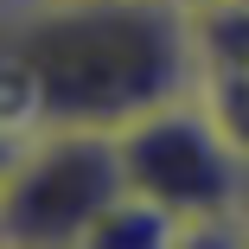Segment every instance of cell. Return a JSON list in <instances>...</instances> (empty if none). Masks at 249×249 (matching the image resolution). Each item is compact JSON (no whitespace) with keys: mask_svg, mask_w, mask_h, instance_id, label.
Masks as SVG:
<instances>
[{"mask_svg":"<svg viewBox=\"0 0 249 249\" xmlns=\"http://www.w3.org/2000/svg\"><path fill=\"white\" fill-rule=\"evenodd\" d=\"M179 7H205V0H179Z\"/></svg>","mask_w":249,"mask_h":249,"instance_id":"277c9868","label":"cell"},{"mask_svg":"<svg viewBox=\"0 0 249 249\" xmlns=\"http://www.w3.org/2000/svg\"><path fill=\"white\" fill-rule=\"evenodd\" d=\"M122 166H128V192L154 198L185 243L249 236V160L230 147V134L211 122L198 96L122 128Z\"/></svg>","mask_w":249,"mask_h":249,"instance_id":"3957f363","label":"cell"},{"mask_svg":"<svg viewBox=\"0 0 249 249\" xmlns=\"http://www.w3.org/2000/svg\"><path fill=\"white\" fill-rule=\"evenodd\" d=\"M7 141L38 128H134L205 83L198 7L179 0H7Z\"/></svg>","mask_w":249,"mask_h":249,"instance_id":"6da1fadb","label":"cell"},{"mask_svg":"<svg viewBox=\"0 0 249 249\" xmlns=\"http://www.w3.org/2000/svg\"><path fill=\"white\" fill-rule=\"evenodd\" d=\"M128 198L122 134L109 128H38L7 141L0 173V243L7 249H77Z\"/></svg>","mask_w":249,"mask_h":249,"instance_id":"7a4b0ae2","label":"cell"}]
</instances>
